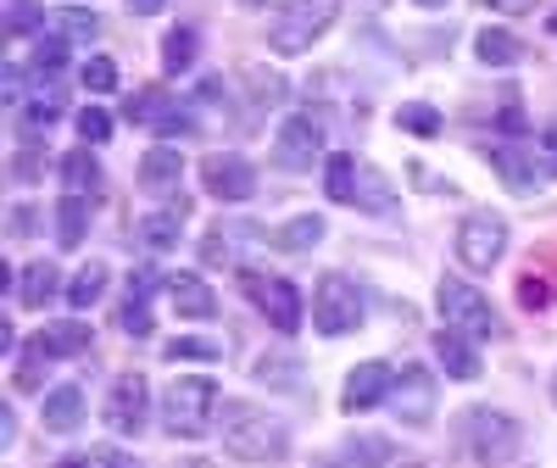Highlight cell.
<instances>
[{"label": "cell", "mask_w": 557, "mask_h": 468, "mask_svg": "<svg viewBox=\"0 0 557 468\" xmlns=\"http://www.w3.org/2000/svg\"><path fill=\"white\" fill-rule=\"evenodd\" d=\"M552 296H557L552 279H535V273L519 279V301H524V307H552Z\"/></svg>", "instance_id": "ee69618b"}, {"label": "cell", "mask_w": 557, "mask_h": 468, "mask_svg": "<svg viewBox=\"0 0 557 468\" xmlns=\"http://www.w3.org/2000/svg\"><path fill=\"white\" fill-rule=\"evenodd\" d=\"M168 7V0H128V12H139V17H157Z\"/></svg>", "instance_id": "c3c4849f"}, {"label": "cell", "mask_w": 557, "mask_h": 468, "mask_svg": "<svg viewBox=\"0 0 557 468\" xmlns=\"http://www.w3.org/2000/svg\"><path fill=\"white\" fill-rule=\"evenodd\" d=\"M380 468H401V463H396V457H391V463H380Z\"/></svg>", "instance_id": "db71d44e"}, {"label": "cell", "mask_w": 557, "mask_h": 468, "mask_svg": "<svg viewBox=\"0 0 557 468\" xmlns=\"http://www.w3.org/2000/svg\"><path fill=\"white\" fill-rule=\"evenodd\" d=\"M39 362H51V352H45L39 341L23 352V362H17V373H12V380H17V391H39Z\"/></svg>", "instance_id": "ab89813d"}, {"label": "cell", "mask_w": 557, "mask_h": 468, "mask_svg": "<svg viewBox=\"0 0 557 468\" xmlns=\"http://www.w3.org/2000/svg\"><path fill=\"white\" fill-rule=\"evenodd\" d=\"M474 7L502 12V17H524V12H535V7H541V0H474Z\"/></svg>", "instance_id": "f6af8a7d"}, {"label": "cell", "mask_w": 557, "mask_h": 468, "mask_svg": "<svg viewBox=\"0 0 557 468\" xmlns=\"http://www.w3.org/2000/svg\"><path fill=\"white\" fill-rule=\"evenodd\" d=\"M62 118V96L57 89H39L34 101H23V112H17V128H23V139H39L45 128H51Z\"/></svg>", "instance_id": "4316f807"}, {"label": "cell", "mask_w": 557, "mask_h": 468, "mask_svg": "<svg viewBox=\"0 0 557 468\" xmlns=\"http://www.w3.org/2000/svg\"><path fill=\"white\" fill-rule=\"evenodd\" d=\"M178 178H184V157L173 146L146 151V162H139V184H146L151 196H178Z\"/></svg>", "instance_id": "ac0fdd59"}, {"label": "cell", "mask_w": 557, "mask_h": 468, "mask_svg": "<svg viewBox=\"0 0 557 468\" xmlns=\"http://www.w3.org/2000/svg\"><path fill=\"white\" fill-rule=\"evenodd\" d=\"M546 28H552V34H557V17H546Z\"/></svg>", "instance_id": "f5cc1de1"}, {"label": "cell", "mask_w": 557, "mask_h": 468, "mask_svg": "<svg viewBox=\"0 0 557 468\" xmlns=\"http://www.w3.org/2000/svg\"><path fill=\"white\" fill-rule=\"evenodd\" d=\"M45 23H51V17H45V12H34L28 7V0H12V12H7V28L23 39V34H34V28H45Z\"/></svg>", "instance_id": "b9f144b4"}, {"label": "cell", "mask_w": 557, "mask_h": 468, "mask_svg": "<svg viewBox=\"0 0 557 468\" xmlns=\"http://www.w3.org/2000/svg\"><path fill=\"white\" fill-rule=\"evenodd\" d=\"M78 134L89 139V146H101V139L112 134V118H107L101 107H84V112H78Z\"/></svg>", "instance_id": "7bdbcfd3"}, {"label": "cell", "mask_w": 557, "mask_h": 468, "mask_svg": "<svg viewBox=\"0 0 557 468\" xmlns=\"http://www.w3.org/2000/svg\"><path fill=\"white\" fill-rule=\"evenodd\" d=\"M246 279V296L257 301V312L273 323L278 335H296L301 330V291L290 285V279H278V273H240Z\"/></svg>", "instance_id": "ba28073f"}, {"label": "cell", "mask_w": 557, "mask_h": 468, "mask_svg": "<svg viewBox=\"0 0 557 468\" xmlns=\"http://www.w3.org/2000/svg\"><path fill=\"white\" fill-rule=\"evenodd\" d=\"M318 151H323V123L312 112L285 118V128H278V139H273V162L290 168V173H307L318 162Z\"/></svg>", "instance_id": "7c38bea8"}, {"label": "cell", "mask_w": 557, "mask_h": 468, "mask_svg": "<svg viewBox=\"0 0 557 468\" xmlns=\"http://www.w3.org/2000/svg\"><path fill=\"white\" fill-rule=\"evenodd\" d=\"M418 7H430V12H435V7H446V0H418Z\"/></svg>", "instance_id": "816d5d0a"}, {"label": "cell", "mask_w": 557, "mask_h": 468, "mask_svg": "<svg viewBox=\"0 0 557 468\" xmlns=\"http://www.w3.org/2000/svg\"><path fill=\"white\" fill-rule=\"evenodd\" d=\"M39 418H45V430L73 435V430L84 424V391H78V385H57V391H45V407H39Z\"/></svg>", "instance_id": "ffe728a7"}, {"label": "cell", "mask_w": 557, "mask_h": 468, "mask_svg": "<svg viewBox=\"0 0 557 468\" xmlns=\"http://www.w3.org/2000/svg\"><path fill=\"white\" fill-rule=\"evenodd\" d=\"M491 162H496V173L513 184V190H535L541 173H546L535 146H491Z\"/></svg>", "instance_id": "2e32d148"}, {"label": "cell", "mask_w": 557, "mask_h": 468, "mask_svg": "<svg viewBox=\"0 0 557 468\" xmlns=\"http://www.w3.org/2000/svg\"><path fill=\"white\" fill-rule=\"evenodd\" d=\"M62 184H67V196H89V201H96V190H101V162L89 157V151H67V157H62Z\"/></svg>", "instance_id": "cb8c5ba5"}, {"label": "cell", "mask_w": 557, "mask_h": 468, "mask_svg": "<svg viewBox=\"0 0 557 468\" xmlns=\"http://www.w3.org/2000/svg\"><path fill=\"white\" fill-rule=\"evenodd\" d=\"M351 207L374 212V218H391V212H396V190H391V178H385L380 168L357 162V190H351Z\"/></svg>", "instance_id": "44dd1931"}, {"label": "cell", "mask_w": 557, "mask_h": 468, "mask_svg": "<svg viewBox=\"0 0 557 468\" xmlns=\"http://www.w3.org/2000/svg\"><path fill=\"white\" fill-rule=\"evenodd\" d=\"M96 28H101V23L89 17V12H73V7H67V12H51V34L67 39V45H89V39H96Z\"/></svg>", "instance_id": "d6a6232c"}, {"label": "cell", "mask_w": 557, "mask_h": 468, "mask_svg": "<svg viewBox=\"0 0 557 468\" xmlns=\"http://www.w3.org/2000/svg\"><path fill=\"white\" fill-rule=\"evenodd\" d=\"M218 412H223V396H218V380H207V373H178V380L168 385V396H162V424L178 441L212 435Z\"/></svg>", "instance_id": "7a4b0ae2"}, {"label": "cell", "mask_w": 557, "mask_h": 468, "mask_svg": "<svg viewBox=\"0 0 557 468\" xmlns=\"http://www.w3.org/2000/svg\"><path fill=\"white\" fill-rule=\"evenodd\" d=\"M218 430H223V452L240 457V463H278L290 452V430L251 402H223Z\"/></svg>", "instance_id": "6da1fadb"}, {"label": "cell", "mask_w": 557, "mask_h": 468, "mask_svg": "<svg viewBox=\"0 0 557 468\" xmlns=\"http://www.w3.org/2000/svg\"><path fill=\"white\" fill-rule=\"evenodd\" d=\"M323 234H330V223L312 218V212H301V218H290L285 229H273V246H278V251H312Z\"/></svg>", "instance_id": "d4e9b609"}, {"label": "cell", "mask_w": 557, "mask_h": 468, "mask_svg": "<svg viewBox=\"0 0 557 468\" xmlns=\"http://www.w3.org/2000/svg\"><path fill=\"white\" fill-rule=\"evenodd\" d=\"M457 446L469 452L480 468H496V463H513L519 452V424L496 407H469L457 418Z\"/></svg>", "instance_id": "3957f363"}, {"label": "cell", "mask_w": 557, "mask_h": 468, "mask_svg": "<svg viewBox=\"0 0 557 468\" xmlns=\"http://www.w3.org/2000/svg\"><path fill=\"white\" fill-rule=\"evenodd\" d=\"M552 396H557V373H552Z\"/></svg>", "instance_id": "11a10c76"}, {"label": "cell", "mask_w": 557, "mask_h": 468, "mask_svg": "<svg viewBox=\"0 0 557 468\" xmlns=\"http://www.w3.org/2000/svg\"><path fill=\"white\" fill-rule=\"evenodd\" d=\"M123 118L139 123V128H151V134H162V139H184V134L196 128V118L184 112V107L168 96V89H139V96H128Z\"/></svg>", "instance_id": "9c48e42d"}, {"label": "cell", "mask_w": 557, "mask_h": 468, "mask_svg": "<svg viewBox=\"0 0 557 468\" xmlns=\"http://www.w3.org/2000/svg\"><path fill=\"white\" fill-rule=\"evenodd\" d=\"M535 151H541V162H546V173H557V128H546V134L535 139Z\"/></svg>", "instance_id": "bcb514c9"}, {"label": "cell", "mask_w": 557, "mask_h": 468, "mask_svg": "<svg viewBox=\"0 0 557 468\" xmlns=\"http://www.w3.org/2000/svg\"><path fill=\"white\" fill-rule=\"evenodd\" d=\"M391 385H396V368H391V362H357V368L346 373L341 402H346V412H368V407L391 402Z\"/></svg>", "instance_id": "5bb4252c"}, {"label": "cell", "mask_w": 557, "mask_h": 468, "mask_svg": "<svg viewBox=\"0 0 557 468\" xmlns=\"http://www.w3.org/2000/svg\"><path fill=\"white\" fill-rule=\"evenodd\" d=\"M312 323H318V335H351L362 330V291L351 285L346 273H323L318 279V291H312Z\"/></svg>", "instance_id": "8992f818"}, {"label": "cell", "mask_w": 557, "mask_h": 468, "mask_svg": "<svg viewBox=\"0 0 557 468\" xmlns=\"http://www.w3.org/2000/svg\"><path fill=\"white\" fill-rule=\"evenodd\" d=\"M507 251V218L502 212H469L457 223V262L474 268V273H491Z\"/></svg>", "instance_id": "52a82bcc"}, {"label": "cell", "mask_w": 557, "mask_h": 468, "mask_svg": "<svg viewBox=\"0 0 557 468\" xmlns=\"http://www.w3.org/2000/svg\"><path fill=\"white\" fill-rule=\"evenodd\" d=\"M168 357L173 362H218L223 346L218 341H201V335H178V341H168Z\"/></svg>", "instance_id": "836d02e7"}, {"label": "cell", "mask_w": 557, "mask_h": 468, "mask_svg": "<svg viewBox=\"0 0 557 468\" xmlns=\"http://www.w3.org/2000/svg\"><path fill=\"white\" fill-rule=\"evenodd\" d=\"M474 51H480L485 67H519V62H524V39L507 34V28H485V34L474 39Z\"/></svg>", "instance_id": "603a6c76"}, {"label": "cell", "mask_w": 557, "mask_h": 468, "mask_svg": "<svg viewBox=\"0 0 557 468\" xmlns=\"http://www.w3.org/2000/svg\"><path fill=\"white\" fill-rule=\"evenodd\" d=\"M168 301H173L178 318H212L218 312V296H212V285L201 273H173L168 279Z\"/></svg>", "instance_id": "e0dca14e"}, {"label": "cell", "mask_w": 557, "mask_h": 468, "mask_svg": "<svg viewBox=\"0 0 557 468\" xmlns=\"http://www.w3.org/2000/svg\"><path fill=\"white\" fill-rule=\"evenodd\" d=\"M246 84H251V101H257V107H278V101H285V78L268 73V67H251Z\"/></svg>", "instance_id": "8d00e7d4"}, {"label": "cell", "mask_w": 557, "mask_h": 468, "mask_svg": "<svg viewBox=\"0 0 557 468\" xmlns=\"http://www.w3.org/2000/svg\"><path fill=\"white\" fill-rule=\"evenodd\" d=\"M196 51H201L196 28H173V34L162 39V67H168V73H190V67H196Z\"/></svg>", "instance_id": "4dcf8cb0"}, {"label": "cell", "mask_w": 557, "mask_h": 468, "mask_svg": "<svg viewBox=\"0 0 557 468\" xmlns=\"http://www.w3.org/2000/svg\"><path fill=\"white\" fill-rule=\"evenodd\" d=\"M184 212H190V201H173L168 212H151V218H139L134 223V234H139V246L146 251H173L178 246V223H184Z\"/></svg>", "instance_id": "d6986e66"}, {"label": "cell", "mask_w": 557, "mask_h": 468, "mask_svg": "<svg viewBox=\"0 0 557 468\" xmlns=\"http://www.w3.org/2000/svg\"><path fill=\"white\" fill-rule=\"evenodd\" d=\"M101 463H107V468H134V463H123V457H117V452H107V457H101Z\"/></svg>", "instance_id": "f907efd6"}, {"label": "cell", "mask_w": 557, "mask_h": 468, "mask_svg": "<svg viewBox=\"0 0 557 468\" xmlns=\"http://www.w3.org/2000/svg\"><path fill=\"white\" fill-rule=\"evenodd\" d=\"M201 184H207V196H218V201H251L257 196V173L235 151H212L201 162Z\"/></svg>", "instance_id": "4fadbf2b"}, {"label": "cell", "mask_w": 557, "mask_h": 468, "mask_svg": "<svg viewBox=\"0 0 557 468\" xmlns=\"http://www.w3.org/2000/svg\"><path fill=\"white\" fill-rule=\"evenodd\" d=\"M17 441V418H12V407H0V446H12Z\"/></svg>", "instance_id": "7dc6e473"}, {"label": "cell", "mask_w": 557, "mask_h": 468, "mask_svg": "<svg viewBox=\"0 0 557 468\" xmlns=\"http://www.w3.org/2000/svg\"><path fill=\"white\" fill-rule=\"evenodd\" d=\"M78 78H84L89 96H112V89H117V62H112V57H89Z\"/></svg>", "instance_id": "d590c367"}, {"label": "cell", "mask_w": 557, "mask_h": 468, "mask_svg": "<svg viewBox=\"0 0 557 468\" xmlns=\"http://www.w3.org/2000/svg\"><path fill=\"white\" fill-rule=\"evenodd\" d=\"M101 296H107V268H101V262H84V268L73 273V285H67V307L84 312V307H96Z\"/></svg>", "instance_id": "f546056e"}, {"label": "cell", "mask_w": 557, "mask_h": 468, "mask_svg": "<svg viewBox=\"0 0 557 468\" xmlns=\"http://www.w3.org/2000/svg\"><path fill=\"white\" fill-rule=\"evenodd\" d=\"M435 357H441V368L451 373V380H480V352H474V341H462V335L441 330Z\"/></svg>", "instance_id": "7402d4cb"}, {"label": "cell", "mask_w": 557, "mask_h": 468, "mask_svg": "<svg viewBox=\"0 0 557 468\" xmlns=\"http://www.w3.org/2000/svg\"><path fill=\"white\" fill-rule=\"evenodd\" d=\"M84 229H89V196H62L57 207V246H84Z\"/></svg>", "instance_id": "83f0119b"}, {"label": "cell", "mask_w": 557, "mask_h": 468, "mask_svg": "<svg viewBox=\"0 0 557 468\" xmlns=\"http://www.w3.org/2000/svg\"><path fill=\"white\" fill-rule=\"evenodd\" d=\"M346 457H351L346 468H380V463H391V446H385L380 435H362V441L346 446Z\"/></svg>", "instance_id": "74e56055"}, {"label": "cell", "mask_w": 557, "mask_h": 468, "mask_svg": "<svg viewBox=\"0 0 557 468\" xmlns=\"http://www.w3.org/2000/svg\"><path fill=\"white\" fill-rule=\"evenodd\" d=\"M335 17H341V0H290V7L268 23V45L278 57H301L335 28Z\"/></svg>", "instance_id": "277c9868"}, {"label": "cell", "mask_w": 557, "mask_h": 468, "mask_svg": "<svg viewBox=\"0 0 557 468\" xmlns=\"http://www.w3.org/2000/svg\"><path fill=\"white\" fill-rule=\"evenodd\" d=\"M251 7H257V0H251Z\"/></svg>", "instance_id": "9f6ffc18"}, {"label": "cell", "mask_w": 557, "mask_h": 468, "mask_svg": "<svg viewBox=\"0 0 557 468\" xmlns=\"http://www.w3.org/2000/svg\"><path fill=\"white\" fill-rule=\"evenodd\" d=\"M57 285H62V279H57L51 262H28V268L17 273V301H23V307H45V301L57 296Z\"/></svg>", "instance_id": "484cf974"}, {"label": "cell", "mask_w": 557, "mask_h": 468, "mask_svg": "<svg viewBox=\"0 0 557 468\" xmlns=\"http://www.w3.org/2000/svg\"><path fill=\"white\" fill-rule=\"evenodd\" d=\"M391 412L401 418V424L424 430L430 418H435V373L418 368V362H407V368L396 373V385H391Z\"/></svg>", "instance_id": "30bf717a"}, {"label": "cell", "mask_w": 557, "mask_h": 468, "mask_svg": "<svg viewBox=\"0 0 557 468\" xmlns=\"http://www.w3.org/2000/svg\"><path fill=\"white\" fill-rule=\"evenodd\" d=\"M57 468H89V457H62Z\"/></svg>", "instance_id": "681fc988"}, {"label": "cell", "mask_w": 557, "mask_h": 468, "mask_svg": "<svg viewBox=\"0 0 557 468\" xmlns=\"http://www.w3.org/2000/svg\"><path fill=\"white\" fill-rule=\"evenodd\" d=\"M117 323H123V335L146 341V335H151V307H146V296H128V301H123V318H117Z\"/></svg>", "instance_id": "f35d334b"}, {"label": "cell", "mask_w": 557, "mask_h": 468, "mask_svg": "<svg viewBox=\"0 0 557 468\" xmlns=\"http://www.w3.org/2000/svg\"><path fill=\"white\" fill-rule=\"evenodd\" d=\"M146 412H151L146 373H117L112 396H107V430L112 435H139V430H146Z\"/></svg>", "instance_id": "8fae6325"}, {"label": "cell", "mask_w": 557, "mask_h": 468, "mask_svg": "<svg viewBox=\"0 0 557 468\" xmlns=\"http://www.w3.org/2000/svg\"><path fill=\"white\" fill-rule=\"evenodd\" d=\"M396 123H401L407 134H418V139L441 134V112H435V107H424V101H407V107L396 112Z\"/></svg>", "instance_id": "e575fe53"}, {"label": "cell", "mask_w": 557, "mask_h": 468, "mask_svg": "<svg viewBox=\"0 0 557 468\" xmlns=\"http://www.w3.org/2000/svg\"><path fill=\"white\" fill-rule=\"evenodd\" d=\"M323 190H330V201H346V207H351V190H357V157L335 151V157H330V173H323Z\"/></svg>", "instance_id": "1f68e13d"}, {"label": "cell", "mask_w": 557, "mask_h": 468, "mask_svg": "<svg viewBox=\"0 0 557 468\" xmlns=\"http://www.w3.org/2000/svg\"><path fill=\"white\" fill-rule=\"evenodd\" d=\"M39 346L51 352V357H78V352H89V323H78V318L51 323V330L39 335Z\"/></svg>", "instance_id": "f1b7e54d"}, {"label": "cell", "mask_w": 557, "mask_h": 468, "mask_svg": "<svg viewBox=\"0 0 557 468\" xmlns=\"http://www.w3.org/2000/svg\"><path fill=\"white\" fill-rule=\"evenodd\" d=\"M441 318H446V330L462 335V341H496L502 335V323H496V307L469 285V279H441Z\"/></svg>", "instance_id": "5b68a950"}, {"label": "cell", "mask_w": 557, "mask_h": 468, "mask_svg": "<svg viewBox=\"0 0 557 468\" xmlns=\"http://www.w3.org/2000/svg\"><path fill=\"white\" fill-rule=\"evenodd\" d=\"M257 241H262L257 223H218L207 241H201V262L207 268H240V251L257 246Z\"/></svg>", "instance_id": "9a60e30c"}, {"label": "cell", "mask_w": 557, "mask_h": 468, "mask_svg": "<svg viewBox=\"0 0 557 468\" xmlns=\"http://www.w3.org/2000/svg\"><path fill=\"white\" fill-rule=\"evenodd\" d=\"M257 380L262 385H296V357H262L257 362Z\"/></svg>", "instance_id": "60d3db41"}]
</instances>
